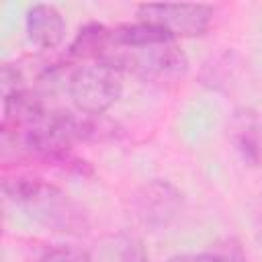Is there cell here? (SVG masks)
I'll return each mask as SVG.
<instances>
[{
  "label": "cell",
  "instance_id": "1",
  "mask_svg": "<svg viewBox=\"0 0 262 262\" xmlns=\"http://www.w3.org/2000/svg\"><path fill=\"white\" fill-rule=\"evenodd\" d=\"M4 194L43 227L59 233H84L88 217L63 190L37 176H6L2 180Z\"/></svg>",
  "mask_w": 262,
  "mask_h": 262
},
{
  "label": "cell",
  "instance_id": "2",
  "mask_svg": "<svg viewBox=\"0 0 262 262\" xmlns=\"http://www.w3.org/2000/svg\"><path fill=\"white\" fill-rule=\"evenodd\" d=\"M104 61L117 66L123 74L129 72L135 78L151 84H166L180 78L186 70V57L176 41L147 43L135 47H113L108 45Z\"/></svg>",
  "mask_w": 262,
  "mask_h": 262
},
{
  "label": "cell",
  "instance_id": "3",
  "mask_svg": "<svg viewBox=\"0 0 262 262\" xmlns=\"http://www.w3.org/2000/svg\"><path fill=\"white\" fill-rule=\"evenodd\" d=\"M123 72L111 61L98 59L78 66L68 80V92L78 113L100 117L121 96Z\"/></svg>",
  "mask_w": 262,
  "mask_h": 262
},
{
  "label": "cell",
  "instance_id": "4",
  "mask_svg": "<svg viewBox=\"0 0 262 262\" xmlns=\"http://www.w3.org/2000/svg\"><path fill=\"white\" fill-rule=\"evenodd\" d=\"M182 192L168 180H149L133 190L129 199L131 217L147 229L168 227L182 211Z\"/></svg>",
  "mask_w": 262,
  "mask_h": 262
},
{
  "label": "cell",
  "instance_id": "5",
  "mask_svg": "<svg viewBox=\"0 0 262 262\" xmlns=\"http://www.w3.org/2000/svg\"><path fill=\"white\" fill-rule=\"evenodd\" d=\"M213 6L209 4H139L137 18L151 23L178 37H201L213 23Z\"/></svg>",
  "mask_w": 262,
  "mask_h": 262
},
{
  "label": "cell",
  "instance_id": "6",
  "mask_svg": "<svg viewBox=\"0 0 262 262\" xmlns=\"http://www.w3.org/2000/svg\"><path fill=\"white\" fill-rule=\"evenodd\" d=\"M229 141L244 164L256 168L262 164V113L256 108H237L229 119Z\"/></svg>",
  "mask_w": 262,
  "mask_h": 262
},
{
  "label": "cell",
  "instance_id": "7",
  "mask_svg": "<svg viewBox=\"0 0 262 262\" xmlns=\"http://www.w3.org/2000/svg\"><path fill=\"white\" fill-rule=\"evenodd\" d=\"M27 37L39 49H53L63 41L66 23L61 12L51 4H35L25 18Z\"/></svg>",
  "mask_w": 262,
  "mask_h": 262
},
{
  "label": "cell",
  "instance_id": "8",
  "mask_svg": "<svg viewBox=\"0 0 262 262\" xmlns=\"http://www.w3.org/2000/svg\"><path fill=\"white\" fill-rule=\"evenodd\" d=\"M111 43V29H106L104 25L98 23H88L86 27H82L76 35V39L72 41L68 55L72 59H92L98 61L104 57L106 49Z\"/></svg>",
  "mask_w": 262,
  "mask_h": 262
},
{
  "label": "cell",
  "instance_id": "9",
  "mask_svg": "<svg viewBox=\"0 0 262 262\" xmlns=\"http://www.w3.org/2000/svg\"><path fill=\"white\" fill-rule=\"evenodd\" d=\"M168 262H246V258L237 246H217L215 250L180 254Z\"/></svg>",
  "mask_w": 262,
  "mask_h": 262
},
{
  "label": "cell",
  "instance_id": "10",
  "mask_svg": "<svg viewBox=\"0 0 262 262\" xmlns=\"http://www.w3.org/2000/svg\"><path fill=\"white\" fill-rule=\"evenodd\" d=\"M37 262H92L90 254L76 246H57L45 252Z\"/></svg>",
  "mask_w": 262,
  "mask_h": 262
}]
</instances>
